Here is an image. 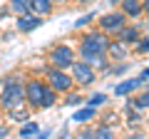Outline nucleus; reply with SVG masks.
<instances>
[{"instance_id":"nucleus-1","label":"nucleus","mask_w":149,"mask_h":139,"mask_svg":"<svg viewBox=\"0 0 149 139\" xmlns=\"http://www.w3.org/2000/svg\"><path fill=\"white\" fill-rule=\"evenodd\" d=\"M0 104H3L5 112L25 104V82H22V77L10 75V77L3 80V87H0Z\"/></svg>"},{"instance_id":"nucleus-2","label":"nucleus","mask_w":149,"mask_h":139,"mask_svg":"<svg viewBox=\"0 0 149 139\" xmlns=\"http://www.w3.org/2000/svg\"><path fill=\"white\" fill-rule=\"evenodd\" d=\"M109 35L102 30H87L80 40V57L85 55H107V47H109Z\"/></svg>"},{"instance_id":"nucleus-3","label":"nucleus","mask_w":149,"mask_h":139,"mask_svg":"<svg viewBox=\"0 0 149 139\" xmlns=\"http://www.w3.org/2000/svg\"><path fill=\"white\" fill-rule=\"evenodd\" d=\"M47 62H50V67L70 70L74 62H77V57H74V50L70 47V45L57 42V45H52V47L47 50Z\"/></svg>"},{"instance_id":"nucleus-4","label":"nucleus","mask_w":149,"mask_h":139,"mask_svg":"<svg viewBox=\"0 0 149 139\" xmlns=\"http://www.w3.org/2000/svg\"><path fill=\"white\" fill-rule=\"evenodd\" d=\"M47 92V82L40 77H27L25 80V104L30 109H42V99Z\"/></svg>"},{"instance_id":"nucleus-5","label":"nucleus","mask_w":149,"mask_h":139,"mask_svg":"<svg viewBox=\"0 0 149 139\" xmlns=\"http://www.w3.org/2000/svg\"><path fill=\"white\" fill-rule=\"evenodd\" d=\"M45 82H47L52 90H57L60 95H67V92L74 90V77L70 75L67 70H57V67H47L45 70Z\"/></svg>"},{"instance_id":"nucleus-6","label":"nucleus","mask_w":149,"mask_h":139,"mask_svg":"<svg viewBox=\"0 0 149 139\" xmlns=\"http://www.w3.org/2000/svg\"><path fill=\"white\" fill-rule=\"evenodd\" d=\"M70 75L74 77V82L80 87H90L92 82L97 80V70L92 67L90 62H85V60H77V62L70 67Z\"/></svg>"},{"instance_id":"nucleus-7","label":"nucleus","mask_w":149,"mask_h":139,"mask_svg":"<svg viewBox=\"0 0 149 139\" xmlns=\"http://www.w3.org/2000/svg\"><path fill=\"white\" fill-rule=\"evenodd\" d=\"M129 17L124 15L122 10H114V13H107V15L100 17V30L107 32V35H117L119 30H122L124 25H127Z\"/></svg>"},{"instance_id":"nucleus-8","label":"nucleus","mask_w":149,"mask_h":139,"mask_svg":"<svg viewBox=\"0 0 149 139\" xmlns=\"http://www.w3.org/2000/svg\"><path fill=\"white\" fill-rule=\"evenodd\" d=\"M144 82H147V80H144L142 75H139V77H129V80H122V82L114 85V95H117V97H129V95H134Z\"/></svg>"},{"instance_id":"nucleus-9","label":"nucleus","mask_w":149,"mask_h":139,"mask_svg":"<svg viewBox=\"0 0 149 139\" xmlns=\"http://www.w3.org/2000/svg\"><path fill=\"white\" fill-rule=\"evenodd\" d=\"M117 40H122L124 45H129V47H134V45L139 42V40H142V32H139V25H124L122 30L117 32Z\"/></svg>"},{"instance_id":"nucleus-10","label":"nucleus","mask_w":149,"mask_h":139,"mask_svg":"<svg viewBox=\"0 0 149 139\" xmlns=\"http://www.w3.org/2000/svg\"><path fill=\"white\" fill-rule=\"evenodd\" d=\"M42 17L40 15H35V13H27V15H20L17 17V22H15V27L20 32H32V30H37V27L42 25Z\"/></svg>"},{"instance_id":"nucleus-11","label":"nucleus","mask_w":149,"mask_h":139,"mask_svg":"<svg viewBox=\"0 0 149 139\" xmlns=\"http://www.w3.org/2000/svg\"><path fill=\"white\" fill-rule=\"evenodd\" d=\"M107 57L112 60V62H119V60H127L129 57V45H124L122 40H112L109 47H107Z\"/></svg>"},{"instance_id":"nucleus-12","label":"nucleus","mask_w":149,"mask_h":139,"mask_svg":"<svg viewBox=\"0 0 149 139\" xmlns=\"http://www.w3.org/2000/svg\"><path fill=\"white\" fill-rule=\"evenodd\" d=\"M92 119H97V107H90V104L80 107L77 112L72 114V122H74V124H82V127H87Z\"/></svg>"},{"instance_id":"nucleus-13","label":"nucleus","mask_w":149,"mask_h":139,"mask_svg":"<svg viewBox=\"0 0 149 139\" xmlns=\"http://www.w3.org/2000/svg\"><path fill=\"white\" fill-rule=\"evenodd\" d=\"M119 10H122L127 17H139V15H144L142 0H122V3H119Z\"/></svg>"},{"instance_id":"nucleus-14","label":"nucleus","mask_w":149,"mask_h":139,"mask_svg":"<svg viewBox=\"0 0 149 139\" xmlns=\"http://www.w3.org/2000/svg\"><path fill=\"white\" fill-rule=\"evenodd\" d=\"M30 3H32V13L40 17H47L55 10V0H30Z\"/></svg>"},{"instance_id":"nucleus-15","label":"nucleus","mask_w":149,"mask_h":139,"mask_svg":"<svg viewBox=\"0 0 149 139\" xmlns=\"http://www.w3.org/2000/svg\"><path fill=\"white\" fill-rule=\"evenodd\" d=\"M8 117H10V122H15V124H25V122H30V107H27V104L15 107V109L8 112Z\"/></svg>"},{"instance_id":"nucleus-16","label":"nucleus","mask_w":149,"mask_h":139,"mask_svg":"<svg viewBox=\"0 0 149 139\" xmlns=\"http://www.w3.org/2000/svg\"><path fill=\"white\" fill-rule=\"evenodd\" d=\"M37 134H40V124L37 122H25V124H20V129H17V137L20 139H35Z\"/></svg>"},{"instance_id":"nucleus-17","label":"nucleus","mask_w":149,"mask_h":139,"mask_svg":"<svg viewBox=\"0 0 149 139\" xmlns=\"http://www.w3.org/2000/svg\"><path fill=\"white\" fill-rule=\"evenodd\" d=\"M8 5H10V10L15 13L17 17H20V15H27V13H32V3H30V0H10Z\"/></svg>"},{"instance_id":"nucleus-18","label":"nucleus","mask_w":149,"mask_h":139,"mask_svg":"<svg viewBox=\"0 0 149 139\" xmlns=\"http://www.w3.org/2000/svg\"><path fill=\"white\" fill-rule=\"evenodd\" d=\"M132 99V104L139 109V112H144V109H149V90H144V92H139L137 97H129Z\"/></svg>"},{"instance_id":"nucleus-19","label":"nucleus","mask_w":149,"mask_h":139,"mask_svg":"<svg viewBox=\"0 0 149 139\" xmlns=\"http://www.w3.org/2000/svg\"><path fill=\"white\" fill-rule=\"evenodd\" d=\"M57 97H60V92H57V90H52V87L47 85V92H45V99H42V109L55 107V104H57Z\"/></svg>"},{"instance_id":"nucleus-20","label":"nucleus","mask_w":149,"mask_h":139,"mask_svg":"<svg viewBox=\"0 0 149 139\" xmlns=\"http://www.w3.org/2000/svg\"><path fill=\"white\" fill-rule=\"evenodd\" d=\"M95 139H114V127L109 124H100L95 129Z\"/></svg>"},{"instance_id":"nucleus-21","label":"nucleus","mask_w":149,"mask_h":139,"mask_svg":"<svg viewBox=\"0 0 149 139\" xmlns=\"http://www.w3.org/2000/svg\"><path fill=\"white\" fill-rule=\"evenodd\" d=\"M87 104H90V107H97V109L104 107V104H107V95H104V92H95V95L87 99Z\"/></svg>"},{"instance_id":"nucleus-22","label":"nucleus","mask_w":149,"mask_h":139,"mask_svg":"<svg viewBox=\"0 0 149 139\" xmlns=\"http://www.w3.org/2000/svg\"><path fill=\"white\" fill-rule=\"evenodd\" d=\"M134 52H137V55H149V32L142 35V40L134 45Z\"/></svg>"},{"instance_id":"nucleus-23","label":"nucleus","mask_w":149,"mask_h":139,"mask_svg":"<svg viewBox=\"0 0 149 139\" xmlns=\"http://www.w3.org/2000/svg\"><path fill=\"white\" fill-rule=\"evenodd\" d=\"M92 20H95V13H87V15H82L80 20H74V27H77V30H80V27H87Z\"/></svg>"},{"instance_id":"nucleus-24","label":"nucleus","mask_w":149,"mask_h":139,"mask_svg":"<svg viewBox=\"0 0 149 139\" xmlns=\"http://www.w3.org/2000/svg\"><path fill=\"white\" fill-rule=\"evenodd\" d=\"M65 104H72V107H77V104H82V97L72 90V92H67V99H65Z\"/></svg>"},{"instance_id":"nucleus-25","label":"nucleus","mask_w":149,"mask_h":139,"mask_svg":"<svg viewBox=\"0 0 149 139\" xmlns=\"http://www.w3.org/2000/svg\"><path fill=\"white\" fill-rule=\"evenodd\" d=\"M95 129L97 127H85L80 134H77V139H95Z\"/></svg>"},{"instance_id":"nucleus-26","label":"nucleus","mask_w":149,"mask_h":139,"mask_svg":"<svg viewBox=\"0 0 149 139\" xmlns=\"http://www.w3.org/2000/svg\"><path fill=\"white\" fill-rule=\"evenodd\" d=\"M8 134H10V129H8V124H0V139H5Z\"/></svg>"},{"instance_id":"nucleus-27","label":"nucleus","mask_w":149,"mask_h":139,"mask_svg":"<svg viewBox=\"0 0 149 139\" xmlns=\"http://www.w3.org/2000/svg\"><path fill=\"white\" fill-rule=\"evenodd\" d=\"M47 137H50V132H47V129H42V132L37 134V137H35V139H47Z\"/></svg>"},{"instance_id":"nucleus-28","label":"nucleus","mask_w":149,"mask_h":139,"mask_svg":"<svg viewBox=\"0 0 149 139\" xmlns=\"http://www.w3.org/2000/svg\"><path fill=\"white\" fill-rule=\"evenodd\" d=\"M129 139H147V137H144L142 132H134V134H129Z\"/></svg>"},{"instance_id":"nucleus-29","label":"nucleus","mask_w":149,"mask_h":139,"mask_svg":"<svg viewBox=\"0 0 149 139\" xmlns=\"http://www.w3.org/2000/svg\"><path fill=\"white\" fill-rule=\"evenodd\" d=\"M142 5H144V15H149V0H142Z\"/></svg>"},{"instance_id":"nucleus-30","label":"nucleus","mask_w":149,"mask_h":139,"mask_svg":"<svg viewBox=\"0 0 149 139\" xmlns=\"http://www.w3.org/2000/svg\"><path fill=\"white\" fill-rule=\"evenodd\" d=\"M139 75H142L144 80H149V67H147V70H142V72H139Z\"/></svg>"},{"instance_id":"nucleus-31","label":"nucleus","mask_w":149,"mask_h":139,"mask_svg":"<svg viewBox=\"0 0 149 139\" xmlns=\"http://www.w3.org/2000/svg\"><path fill=\"white\" fill-rule=\"evenodd\" d=\"M77 3H85V5H90V3H95V0H77Z\"/></svg>"},{"instance_id":"nucleus-32","label":"nucleus","mask_w":149,"mask_h":139,"mask_svg":"<svg viewBox=\"0 0 149 139\" xmlns=\"http://www.w3.org/2000/svg\"><path fill=\"white\" fill-rule=\"evenodd\" d=\"M109 3H112V5H119V3H122V0H109Z\"/></svg>"},{"instance_id":"nucleus-33","label":"nucleus","mask_w":149,"mask_h":139,"mask_svg":"<svg viewBox=\"0 0 149 139\" xmlns=\"http://www.w3.org/2000/svg\"><path fill=\"white\" fill-rule=\"evenodd\" d=\"M57 3H67V0H55V5H57Z\"/></svg>"},{"instance_id":"nucleus-34","label":"nucleus","mask_w":149,"mask_h":139,"mask_svg":"<svg viewBox=\"0 0 149 139\" xmlns=\"http://www.w3.org/2000/svg\"><path fill=\"white\" fill-rule=\"evenodd\" d=\"M0 109H3V104H0Z\"/></svg>"}]
</instances>
